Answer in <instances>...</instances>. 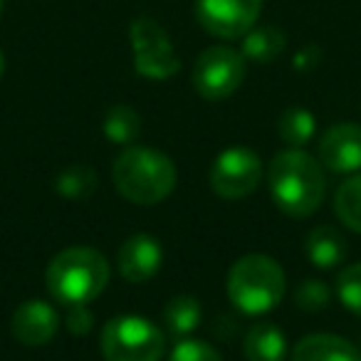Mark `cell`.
Returning a JSON list of instances; mask_svg holds the SVG:
<instances>
[{"instance_id":"16","label":"cell","mask_w":361,"mask_h":361,"mask_svg":"<svg viewBox=\"0 0 361 361\" xmlns=\"http://www.w3.org/2000/svg\"><path fill=\"white\" fill-rule=\"evenodd\" d=\"M277 134L290 149H302L317 134L314 114L305 106H287L277 119Z\"/></svg>"},{"instance_id":"27","label":"cell","mask_w":361,"mask_h":361,"mask_svg":"<svg viewBox=\"0 0 361 361\" xmlns=\"http://www.w3.org/2000/svg\"><path fill=\"white\" fill-rule=\"evenodd\" d=\"M0 13H3V0H0Z\"/></svg>"},{"instance_id":"24","label":"cell","mask_w":361,"mask_h":361,"mask_svg":"<svg viewBox=\"0 0 361 361\" xmlns=\"http://www.w3.org/2000/svg\"><path fill=\"white\" fill-rule=\"evenodd\" d=\"M169 361H223L221 351L201 339H180L173 346Z\"/></svg>"},{"instance_id":"5","label":"cell","mask_w":361,"mask_h":361,"mask_svg":"<svg viewBox=\"0 0 361 361\" xmlns=\"http://www.w3.org/2000/svg\"><path fill=\"white\" fill-rule=\"evenodd\" d=\"M99 349L106 361H161L166 336L146 317L121 314L104 324Z\"/></svg>"},{"instance_id":"22","label":"cell","mask_w":361,"mask_h":361,"mask_svg":"<svg viewBox=\"0 0 361 361\" xmlns=\"http://www.w3.org/2000/svg\"><path fill=\"white\" fill-rule=\"evenodd\" d=\"M94 191V173L85 166H72L57 178V193L67 198H85Z\"/></svg>"},{"instance_id":"11","label":"cell","mask_w":361,"mask_h":361,"mask_svg":"<svg viewBox=\"0 0 361 361\" xmlns=\"http://www.w3.org/2000/svg\"><path fill=\"white\" fill-rule=\"evenodd\" d=\"M13 336L25 346H45L60 329V314L45 300H27L13 314Z\"/></svg>"},{"instance_id":"9","label":"cell","mask_w":361,"mask_h":361,"mask_svg":"<svg viewBox=\"0 0 361 361\" xmlns=\"http://www.w3.org/2000/svg\"><path fill=\"white\" fill-rule=\"evenodd\" d=\"M260 11L262 0H196L198 23L223 40H238L252 30Z\"/></svg>"},{"instance_id":"4","label":"cell","mask_w":361,"mask_h":361,"mask_svg":"<svg viewBox=\"0 0 361 361\" xmlns=\"http://www.w3.org/2000/svg\"><path fill=\"white\" fill-rule=\"evenodd\" d=\"M285 270L270 255L252 252L233 262L228 272V297L245 314H265L285 295Z\"/></svg>"},{"instance_id":"10","label":"cell","mask_w":361,"mask_h":361,"mask_svg":"<svg viewBox=\"0 0 361 361\" xmlns=\"http://www.w3.org/2000/svg\"><path fill=\"white\" fill-rule=\"evenodd\" d=\"M319 164L334 173H356L361 171V126L334 124L319 139Z\"/></svg>"},{"instance_id":"26","label":"cell","mask_w":361,"mask_h":361,"mask_svg":"<svg viewBox=\"0 0 361 361\" xmlns=\"http://www.w3.org/2000/svg\"><path fill=\"white\" fill-rule=\"evenodd\" d=\"M3 72H6V55L0 50V77H3Z\"/></svg>"},{"instance_id":"19","label":"cell","mask_w":361,"mask_h":361,"mask_svg":"<svg viewBox=\"0 0 361 361\" xmlns=\"http://www.w3.org/2000/svg\"><path fill=\"white\" fill-rule=\"evenodd\" d=\"M334 213L349 231L361 233V173L346 178L334 196Z\"/></svg>"},{"instance_id":"12","label":"cell","mask_w":361,"mask_h":361,"mask_svg":"<svg viewBox=\"0 0 361 361\" xmlns=\"http://www.w3.org/2000/svg\"><path fill=\"white\" fill-rule=\"evenodd\" d=\"M161 262H164V250H161V243L154 235H146V233H136L129 240H124V245L119 247V255H116V267H119V275L126 282H146L159 272Z\"/></svg>"},{"instance_id":"8","label":"cell","mask_w":361,"mask_h":361,"mask_svg":"<svg viewBox=\"0 0 361 361\" xmlns=\"http://www.w3.org/2000/svg\"><path fill=\"white\" fill-rule=\"evenodd\" d=\"M131 50L134 67L141 77L149 80H169L178 72L180 62L169 40V32L151 18H136L131 23Z\"/></svg>"},{"instance_id":"7","label":"cell","mask_w":361,"mask_h":361,"mask_svg":"<svg viewBox=\"0 0 361 361\" xmlns=\"http://www.w3.org/2000/svg\"><path fill=\"white\" fill-rule=\"evenodd\" d=\"M262 161L247 146H231L221 151L211 166V188L226 201L245 198L260 186Z\"/></svg>"},{"instance_id":"13","label":"cell","mask_w":361,"mask_h":361,"mask_svg":"<svg viewBox=\"0 0 361 361\" xmlns=\"http://www.w3.org/2000/svg\"><path fill=\"white\" fill-rule=\"evenodd\" d=\"M290 361H361V354L336 334H310L295 344Z\"/></svg>"},{"instance_id":"15","label":"cell","mask_w":361,"mask_h":361,"mask_svg":"<svg viewBox=\"0 0 361 361\" xmlns=\"http://www.w3.org/2000/svg\"><path fill=\"white\" fill-rule=\"evenodd\" d=\"M247 361H285L287 359V336L272 322H260L250 326L243 341Z\"/></svg>"},{"instance_id":"17","label":"cell","mask_w":361,"mask_h":361,"mask_svg":"<svg viewBox=\"0 0 361 361\" xmlns=\"http://www.w3.org/2000/svg\"><path fill=\"white\" fill-rule=\"evenodd\" d=\"M285 50V35L277 27L262 25L252 27L243 35V57L252 62H272L275 57H280V52Z\"/></svg>"},{"instance_id":"3","label":"cell","mask_w":361,"mask_h":361,"mask_svg":"<svg viewBox=\"0 0 361 361\" xmlns=\"http://www.w3.org/2000/svg\"><path fill=\"white\" fill-rule=\"evenodd\" d=\"M45 282L50 295L65 307L90 305L109 282V262L94 247H67L47 265Z\"/></svg>"},{"instance_id":"18","label":"cell","mask_w":361,"mask_h":361,"mask_svg":"<svg viewBox=\"0 0 361 361\" xmlns=\"http://www.w3.org/2000/svg\"><path fill=\"white\" fill-rule=\"evenodd\" d=\"M203 317L201 302L191 295H178L164 307V324L173 336H188Z\"/></svg>"},{"instance_id":"25","label":"cell","mask_w":361,"mask_h":361,"mask_svg":"<svg viewBox=\"0 0 361 361\" xmlns=\"http://www.w3.org/2000/svg\"><path fill=\"white\" fill-rule=\"evenodd\" d=\"M92 324H94V317L87 310V305L67 307V329L72 334H87L92 329Z\"/></svg>"},{"instance_id":"21","label":"cell","mask_w":361,"mask_h":361,"mask_svg":"<svg viewBox=\"0 0 361 361\" xmlns=\"http://www.w3.org/2000/svg\"><path fill=\"white\" fill-rule=\"evenodd\" d=\"M336 295L349 312L361 317V262L346 265L336 277Z\"/></svg>"},{"instance_id":"14","label":"cell","mask_w":361,"mask_h":361,"mask_svg":"<svg viewBox=\"0 0 361 361\" xmlns=\"http://www.w3.org/2000/svg\"><path fill=\"white\" fill-rule=\"evenodd\" d=\"M307 257L314 267L319 270H331V267L341 265L346 260V238L336 231L334 226H317L307 233L305 240Z\"/></svg>"},{"instance_id":"23","label":"cell","mask_w":361,"mask_h":361,"mask_svg":"<svg viewBox=\"0 0 361 361\" xmlns=\"http://www.w3.org/2000/svg\"><path fill=\"white\" fill-rule=\"evenodd\" d=\"M331 302V290L322 280H305L295 290V305L302 312H322Z\"/></svg>"},{"instance_id":"1","label":"cell","mask_w":361,"mask_h":361,"mask_svg":"<svg viewBox=\"0 0 361 361\" xmlns=\"http://www.w3.org/2000/svg\"><path fill=\"white\" fill-rule=\"evenodd\" d=\"M267 183L275 206L292 218H307L324 201V171L305 149H285L270 161Z\"/></svg>"},{"instance_id":"2","label":"cell","mask_w":361,"mask_h":361,"mask_svg":"<svg viewBox=\"0 0 361 361\" xmlns=\"http://www.w3.org/2000/svg\"><path fill=\"white\" fill-rule=\"evenodd\" d=\"M111 178L126 201L136 206H156L173 193L178 173L173 161L161 151L149 146H126L114 159Z\"/></svg>"},{"instance_id":"6","label":"cell","mask_w":361,"mask_h":361,"mask_svg":"<svg viewBox=\"0 0 361 361\" xmlns=\"http://www.w3.org/2000/svg\"><path fill=\"white\" fill-rule=\"evenodd\" d=\"M245 80V57L233 47H208L193 67V87L208 102L228 99Z\"/></svg>"},{"instance_id":"20","label":"cell","mask_w":361,"mask_h":361,"mask_svg":"<svg viewBox=\"0 0 361 361\" xmlns=\"http://www.w3.org/2000/svg\"><path fill=\"white\" fill-rule=\"evenodd\" d=\"M141 119L131 106L116 104L106 111L104 116V134L109 136L114 144H131L139 134Z\"/></svg>"}]
</instances>
